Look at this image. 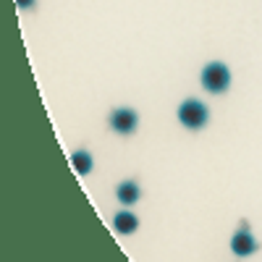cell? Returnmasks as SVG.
Wrapping results in <instances>:
<instances>
[{"label": "cell", "instance_id": "6da1fadb", "mask_svg": "<svg viewBox=\"0 0 262 262\" xmlns=\"http://www.w3.org/2000/svg\"><path fill=\"white\" fill-rule=\"evenodd\" d=\"M202 86L207 92L212 95H221L226 92L228 86H231V71H228V66L226 63H207L205 69H202Z\"/></svg>", "mask_w": 262, "mask_h": 262}, {"label": "cell", "instance_id": "7a4b0ae2", "mask_svg": "<svg viewBox=\"0 0 262 262\" xmlns=\"http://www.w3.org/2000/svg\"><path fill=\"white\" fill-rule=\"evenodd\" d=\"M179 121L186 128H202L210 121V111H207V105L200 102V100H184L179 105Z\"/></svg>", "mask_w": 262, "mask_h": 262}, {"label": "cell", "instance_id": "3957f363", "mask_svg": "<svg viewBox=\"0 0 262 262\" xmlns=\"http://www.w3.org/2000/svg\"><path fill=\"white\" fill-rule=\"evenodd\" d=\"M231 249L238 254V257H249L257 252V242H254V236L249 233V226L244 223L242 231H236L233 238H231Z\"/></svg>", "mask_w": 262, "mask_h": 262}, {"label": "cell", "instance_id": "277c9868", "mask_svg": "<svg viewBox=\"0 0 262 262\" xmlns=\"http://www.w3.org/2000/svg\"><path fill=\"white\" fill-rule=\"evenodd\" d=\"M137 113L131 111V107H118V111L111 113V126L113 131H118V134H131V131L137 128Z\"/></svg>", "mask_w": 262, "mask_h": 262}, {"label": "cell", "instance_id": "5b68a950", "mask_svg": "<svg viewBox=\"0 0 262 262\" xmlns=\"http://www.w3.org/2000/svg\"><path fill=\"white\" fill-rule=\"evenodd\" d=\"M116 196H118L121 205H137L139 196H142V189H139L137 181H123V184H118Z\"/></svg>", "mask_w": 262, "mask_h": 262}, {"label": "cell", "instance_id": "8992f818", "mask_svg": "<svg viewBox=\"0 0 262 262\" xmlns=\"http://www.w3.org/2000/svg\"><path fill=\"white\" fill-rule=\"evenodd\" d=\"M113 226H116L118 233H134L139 228V221L131 210H121V212L113 215Z\"/></svg>", "mask_w": 262, "mask_h": 262}, {"label": "cell", "instance_id": "52a82bcc", "mask_svg": "<svg viewBox=\"0 0 262 262\" xmlns=\"http://www.w3.org/2000/svg\"><path fill=\"white\" fill-rule=\"evenodd\" d=\"M71 163H74L76 173H81V176H86V173L92 170V155L86 149H76L74 155H71Z\"/></svg>", "mask_w": 262, "mask_h": 262}, {"label": "cell", "instance_id": "ba28073f", "mask_svg": "<svg viewBox=\"0 0 262 262\" xmlns=\"http://www.w3.org/2000/svg\"><path fill=\"white\" fill-rule=\"evenodd\" d=\"M16 3H18L21 8H32V6H34V0H16Z\"/></svg>", "mask_w": 262, "mask_h": 262}]
</instances>
